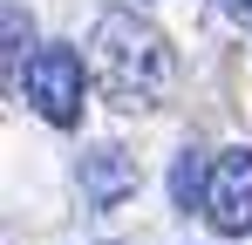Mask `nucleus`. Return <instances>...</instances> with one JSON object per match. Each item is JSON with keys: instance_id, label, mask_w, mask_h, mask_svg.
<instances>
[{"instance_id": "obj_1", "label": "nucleus", "mask_w": 252, "mask_h": 245, "mask_svg": "<svg viewBox=\"0 0 252 245\" xmlns=\"http://www.w3.org/2000/svg\"><path fill=\"white\" fill-rule=\"evenodd\" d=\"M89 75H95V89H102L109 109L143 116V109L164 102L170 82H177L170 34L150 14H136V7H109V14L95 21V34H89Z\"/></svg>"}, {"instance_id": "obj_2", "label": "nucleus", "mask_w": 252, "mask_h": 245, "mask_svg": "<svg viewBox=\"0 0 252 245\" xmlns=\"http://www.w3.org/2000/svg\"><path fill=\"white\" fill-rule=\"evenodd\" d=\"M89 61L75 48H62V41H48L34 48V61H28V75H21V95H28V109L55 129H75L82 122V95H89Z\"/></svg>"}, {"instance_id": "obj_3", "label": "nucleus", "mask_w": 252, "mask_h": 245, "mask_svg": "<svg viewBox=\"0 0 252 245\" xmlns=\"http://www.w3.org/2000/svg\"><path fill=\"white\" fill-rule=\"evenodd\" d=\"M205 218L218 239H246L252 232V150L232 143L211 157V191H205Z\"/></svg>"}, {"instance_id": "obj_4", "label": "nucleus", "mask_w": 252, "mask_h": 245, "mask_svg": "<svg viewBox=\"0 0 252 245\" xmlns=\"http://www.w3.org/2000/svg\"><path fill=\"white\" fill-rule=\"evenodd\" d=\"M123 191H136V163H129L123 150H95V157H82V198L95 204V211H116Z\"/></svg>"}, {"instance_id": "obj_5", "label": "nucleus", "mask_w": 252, "mask_h": 245, "mask_svg": "<svg viewBox=\"0 0 252 245\" xmlns=\"http://www.w3.org/2000/svg\"><path fill=\"white\" fill-rule=\"evenodd\" d=\"M205 191H211V157L198 143H184L177 163H170V204L177 211H205Z\"/></svg>"}, {"instance_id": "obj_6", "label": "nucleus", "mask_w": 252, "mask_h": 245, "mask_svg": "<svg viewBox=\"0 0 252 245\" xmlns=\"http://www.w3.org/2000/svg\"><path fill=\"white\" fill-rule=\"evenodd\" d=\"M0 28H7V48H0V68H7V89L21 95V75H28V41H34V28H28V7L21 0H7V14H0Z\"/></svg>"}, {"instance_id": "obj_7", "label": "nucleus", "mask_w": 252, "mask_h": 245, "mask_svg": "<svg viewBox=\"0 0 252 245\" xmlns=\"http://www.w3.org/2000/svg\"><path fill=\"white\" fill-rule=\"evenodd\" d=\"M218 7H225V14H232L239 28H252V0H218Z\"/></svg>"}]
</instances>
